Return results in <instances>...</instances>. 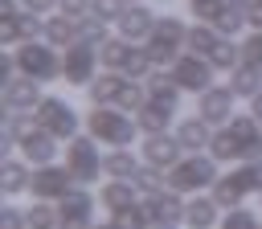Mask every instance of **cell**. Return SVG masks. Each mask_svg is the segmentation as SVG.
<instances>
[{
	"label": "cell",
	"mask_w": 262,
	"mask_h": 229,
	"mask_svg": "<svg viewBox=\"0 0 262 229\" xmlns=\"http://www.w3.org/2000/svg\"><path fill=\"white\" fill-rule=\"evenodd\" d=\"M86 131H90L94 139H102L106 147H127V143L135 139L139 123H135V114H127V110H119V106H94V110L86 114Z\"/></svg>",
	"instance_id": "cell-1"
},
{
	"label": "cell",
	"mask_w": 262,
	"mask_h": 229,
	"mask_svg": "<svg viewBox=\"0 0 262 229\" xmlns=\"http://www.w3.org/2000/svg\"><path fill=\"white\" fill-rule=\"evenodd\" d=\"M213 184H217V159L213 155L188 151L180 164L168 168V188L172 192H201V188H213Z\"/></svg>",
	"instance_id": "cell-2"
},
{
	"label": "cell",
	"mask_w": 262,
	"mask_h": 229,
	"mask_svg": "<svg viewBox=\"0 0 262 229\" xmlns=\"http://www.w3.org/2000/svg\"><path fill=\"white\" fill-rule=\"evenodd\" d=\"M143 45H147V53H151L156 65H172L180 57V49H188V25L176 20V16H160L156 29H151V37Z\"/></svg>",
	"instance_id": "cell-3"
},
{
	"label": "cell",
	"mask_w": 262,
	"mask_h": 229,
	"mask_svg": "<svg viewBox=\"0 0 262 229\" xmlns=\"http://www.w3.org/2000/svg\"><path fill=\"white\" fill-rule=\"evenodd\" d=\"M16 70L25 74V78H37V82H53L57 74H61V57H57V45H37V41H25L16 53Z\"/></svg>",
	"instance_id": "cell-4"
},
{
	"label": "cell",
	"mask_w": 262,
	"mask_h": 229,
	"mask_svg": "<svg viewBox=\"0 0 262 229\" xmlns=\"http://www.w3.org/2000/svg\"><path fill=\"white\" fill-rule=\"evenodd\" d=\"M70 147H66V168H70V176L78 180V184H94L98 176H102V155H98V147H94V135H74V139H66Z\"/></svg>",
	"instance_id": "cell-5"
},
{
	"label": "cell",
	"mask_w": 262,
	"mask_h": 229,
	"mask_svg": "<svg viewBox=\"0 0 262 229\" xmlns=\"http://www.w3.org/2000/svg\"><path fill=\"white\" fill-rule=\"evenodd\" d=\"M172 82L180 86V90H196V94H205L209 86H213V61L209 57H201V53H180L176 61H172Z\"/></svg>",
	"instance_id": "cell-6"
},
{
	"label": "cell",
	"mask_w": 262,
	"mask_h": 229,
	"mask_svg": "<svg viewBox=\"0 0 262 229\" xmlns=\"http://www.w3.org/2000/svg\"><path fill=\"white\" fill-rule=\"evenodd\" d=\"M37 123H41L49 135H57V139H74V135H78V110H74L66 98H57V94L41 98V106H37Z\"/></svg>",
	"instance_id": "cell-7"
},
{
	"label": "cell",
	"mask_w": 262,
	"mask_h": 229,
	"mask_svg": "<svg viewBox=\"0 0 262 229\" xmlns=\"http://www.w3.org/2000/svg\"><path fill=\"white\" fill-rule=\"evenodd\" d=\"M102 57H98V49L94 45H86V41H74L70 49H66V57H61V78L70 82V86H90L98 74H94V65H98Z\"/></svg>",
	"instance_id": "cell-8"
},
{
	"label": "cell",
	"mask_w": 262,
	"mask_h": 229,
	"mask_svg": "<svg viewBox=\"0 0 262 229\" xmlns=\"http://www.w3.org/2000/svg\"><path fill=\"white\" fill-rule=\"evenodd\" d=\"M57 213H61L57 229H94V221H90V213H94V196L86 192V184H74V188L57 200Z\"/></svg>",
	"instance_id": "cell-9"
},
{
	"label": "cell",
	"mask_w": 262,
	"mask_h": 229,
	"mask_svg": "<svg viewBox=\"0 0 262 229\" xmlns=\"http://www.w3.org/2000/svg\"><path fill=\"white\" fill-rule=\"evenodd\" d=\"M78 180L70 176V168H57V164H41L37 172H33V196L37 200H61L70 188H74Z\"/></svg>",
	"instance_id": "cell-10"
},
{
	"label": "cell",
	"mask_w": 262,
	"mask_h": 229,
	"mask_svg": "<svg viewBox=\"0 0 262 229\" xmlns=\"http://www.w3.org/2000/svg\"><path fill=\"white\" fill-rule=\"evenodd\" d=\"M143 164H156V168H172V164H180L184 159V143L176 139V135H168V131H160V135H143Z\"/></svg>",
	"instance_id": "cell-11"
},
{
	"label": "cell",
	"mask_w": 262,
	"mask_h": 229,
	"mask_svg": "<svg viewBox=\"0 0 262 229\" xmlns=\"http://www.w3.org/2000/svg\"><path fill=\"white\" fill-rule=\"evenodd\" d=\"M16 147H20V155H25L29 164H37V168H41V164H53V155H57V135H49V131L33 119V127L20 135V143H16Z\"/></svg>",
	"instance_id": "cell-12"
},
{
	"label": "cell",
	"mask_w": 262,
	"mask_h": 229,
	"mask_svg": "<svg viewBox=\"0 0 262 229\" xmlns=\"http://www.w3.org/2000/svg\"><path fill=\"white\" fill-rule=\"evenodd\" d=\"M225 127H229L242 159H262V123H258L254 114H233Z\"/></svg>",
	"instance_id": "cell-13"
},
{
	"label": "cell",
	"mask_w": 262,
	"mask_h": 229,
	"mask_svg": "<svg viewBox=\"0 0 262 229\" xmlns=\"http://www.w3.org/2000/svg\"><path fill=\"white\" fill-rule=\"evenodd\" d=\"M233 90L229 86H209L205 94H201V102H196V114L201 119H209L213 127H221V123H229L233 119Z\"/></svg>",
	"instance_id": "cell-14"
},
{
	"label": "cell",
	"mask_w": 262,
	"mask_h": 229,
	"mask_svg": "<svg viewBox=\"0 0 262 229\" xmlns=\"http://www.w3.org/2000/svg\"><path fill=\"white\" fill-rule=\"evenodd\" d=\"M4 106L8 110H37L41 106V82L37 78H8L4 82Z\"/></svg>",
	"instance_id": "cell-15"
},
{
	"label": "cell",
	"mask_w": 262,
	"mask_h": 229,
	"mask_svg": "<svg viewBox=\"0 0 262 229\" xmlns=\"http://www.w3.org/2000/svg\"><path fill=\"white\" fill-rule=\"evenodd\" d=\"M156 12L151 8H143V4H127V12L115 20L119 25V37H127V41H147L151 37V29H156Z\"/></svg>",
	"instance_id": "cell-16"
},
{
	"label": "cell",
	"mask_w": 262,
	"mask_h": 229,
	"mask_svg": "<svg viewBox=\"0 0 262 229\" xmlns=\"http://www.w3.org/2000/svg\"><path fill=\"white\" fill-rule=\"evenodd\" d=\"M37 33H45V20H37V12H16V16H4V25H0V41L4 45L37 41Z\"/></svg>",
	"instance_id": "cell-17"
},
{
	"label": "cell",
	"mask_w": 262,
	"mask_h": 229,
	"mask_svg": "<svg viewBox=\"0 0 262 229\" xmlns=\"http://www.w3.org/2000/svg\"><path fill=\"white\" fill-rule=\"evenodd\" d=\"M147 213H151V221H156V225H180V221H184V213H188V204L180 200V192L164 188V192L147 196Z\"/></svg>",
	"instance_id": "cell-18"
},
{
	"label": "cell",
	"mask_w": 262,
	"mask_h": 229,
	"mask_svg": "<svg viewBox=\"0 0 262 229\" xmlns=\"http://www.w3.org/2000/svg\"><path fill=\"white\" fill-rule=\"evenodd\" d=\"M123 86H127V74L123 70H102L86 90H90V102L94 106H115L119 94H123Z\"/></svg>",
	"instance_id": "cell-19"
},
{
	"label": "cell",
	"mask_w": 262,
	"mask_h": 229,
	"mask_svg": "<svg viewBox=\"0 0 262 229\" xmlns=\"http://www.w3.org/2000/svg\"><path fill=\"white\" fill-rule=\"evenodd\" d=\"M135 196H139L135 180H106V184H102V192H98V200H102V209H106V213H123V209L139 204Z\"/></svg>",
	"instance_id": "cell-20"
},
{
	"label": "cell",
	"mask_w": 262,
	"mask_h": 229,
	"mask_svg": "<svg viewBox=\"0 0 262 229\" xmlns=\"http://www.w3.org/2000/svg\"><path fill=\"white\" fill-rule=\"evenodd\" d=\"M176 139L184 143V151H201V147H209L213 143V123L209 119H184L180 127H176Z\"/></svg>",
	"instance_id": "cell-21"
},
{
	"label": "cell",
	"mask_w": 262,
	"mask_h": 229,
	"mask_svg": "<svg viewBox=\"0 0 262 229\" xmlns=\"http://www.w3.org/2000/svg\"><path fill=\"white\" fill-rule=\"evenodd\" d=\"M229 90H233L237 98H254V94L262 90V65L242 61L237 70H229Z\"/></svg>",
	"instance_id": "cell-22"
},
{
	"label": "cell",
	"mask_w": 262,
	"mask_h": 229,
	"mask_svg": "<svg viewBox=\"0 0 262 229\" xmlns=\"http://www.w3.org/2000/svg\"><path fill=\"white\" fill-rule=\"evenodd\" d=\"M147 102H156V106H164V110H176L180 86L172 82V74H151V78H147Z\"/></svg>",
	"instance_id": "cell-23"
},
{
	"label": "cell",
	"mask_w": 262,
	"mask_h": 229,
	"mask_svg": "<svg viewBox=\"0 0 262 229\" xmlns=\"http://www.w3.org/2000/svg\"><path fill=\"white\" fill-rule=\"evenodd\" d=\"M246 180L237 176V172H229V176H217V184H213V200L221 204V209H237L242 200H246Z\"/></svg>",
	"instance_id": "cell-24"
},
{
	"label": "cell",
	"mask_w": 262,
	"mask_h": 229,
	"mask_svg": "<svg viewBox=\"0 0 262 229\" xmlns=\"http://www.w3.org/2000/svg\"><path fill=\"white\" fill-rule=\"evenodd\" d=\"M217 45H221V33H217V25H213V20H196V25H188V53L209 57Z\"/></svg>",
	"instance_id": "cell-25"
},
{
	"label": "cell",
	"mask_w": 262,
	"mask_h": 229,
	"mask_svg": "<svg viewBox=\"0 0 262 229\" xmlns=\"http://www.w3.org/2000/svg\"><path fill=\"white\" fill-rule=\"evenodd\" d=\"M135 172H139V164L127 147H115L111 155H102V176L106 180H135Z\"/></svg>",
	"instance_id": "cell-26"
},
{
	"label": "cell",
	"mask_w": 262,
	"mask_h": 229,
	"mask_svg": "<svg viewBox=\"0 0 262 229\" xmlns=\"http://www.w3.org/2000/svg\"><path fill=\"white\" fill-rule=\"evenodd\" d=\"M0 184H4V196H16V192L33 188V172H29V159H4Z\"/></svg>",
	"instance_id": "cell-27"
},
{
	"label": "cell",
	"mask_w": 262,
	"mask_h": 229,
	"mask_svg": "<svg viewBox=\"0 0 262 229\" xmlns=\"http://www.w3.org/2000/svg\"><path fill=\"white\" fill-rule=\"evenodd\" d=\"M217 213H221V204H217L213 196H192L184 221H188V229H213V225H217Z\"/></svg>",
	"instance_id": "cell-28"
},
{
	"label": "cell",
	"mask_w": 262,
	"mask_h": 229,
	"mask_svg": "<svg viewBox=\"0 0 262 229\" xmlns=\"http://www.w3.org/2000/svg\"><path fill=\"white\" fill-rule=\"evenodd\" d=\"M45 41L57 45V49H70V45L78 41V20L66 16V12H61V16H49V20H45Z\"/></svg>",
	"instance_id": "cell-29"
},
{
	"label": "cell",
	"mask_w": 262,
	"mask_h": 229,
	"mask_svg": "<svg viewBox=\"0 0 262 229\" xmlns=\"http://www.w3.org/2000/svg\"><path fill=\"white\" fill-rule=\"evenodd\" d=\"M131 49H135V41H127V37H111V41L98 45V57H102L106 70H123L127 57H131Z\"/></svg>",
	"instance_id": "cell-30"
},
{
	"label": "cell",
	"mask_w": 262,
	"mask_h": 229,
	"mask_svg": "<svg viewBox=\"0 0 262 229\" xmlns=\"http://www.w3.org/2000/svg\"><path fill=\"white\" fill-rule=\"evenodd\" d=\"M135 123H139V131H143V135H160V131H168L172 110H164V106H156V102H143V106H139V114H135Z\"/></svg>",
	"instance_id": "cell-31"
},
{
	"label": "cell",
	"mask_w": 262,
	"mask_h": 229,
	"mask_svg": "<svg viewBox=\"0 0 262 229\" xmlns=\"http://www.w3.org/2000/svg\"><path fill=\"white\" fill-rule=\"evenodd\" d=\"M209 61H213V70H237L246 61V53H242V45L233 37H221V45L209 53Z\"/></svg>",
	"instance_id": "cell-32"
},
{
	"label": "cell",
	"mask_w": 262,
	"mask_h": 229,
	"mask_svg": "<svg viewBox=\"0 0 262 229\" xmlns=\"http://www.w3.org/2000/svg\"><path fill=\"white\" fill-rule=\"evenodd\" d=\"M168 172L164 168H156V164H139V172H135V188L139 192H147V196H156V192H164L168 184Z\"/></svg>",
	"instance_id": "cell-33"
},
{
	"label": "cell",
	"mask_w": 262,
	"mask_h": 229,
	"mask_svg": "<svg viewBox=\"0 0 262 229\" xmlns=\"http://www.w3.org/2000/svg\"><path fill=\"white\" fill-rule=\"evenodd\" d=\"M111 221H115L119 229H151V225H156L151 213H147V204H131V209H123V213H111Z\"/></svg>",
	"instance_id": "cell-34"
},
{
	"label": "cell",
	"mask_w": 262,
	"mask_h": 229,
	"mask_svg": "<svg viewBox=\"0 0 262 229\" xmlns=\"http://www.w3.org/2000/svg\"><path fill=\"white\" fill-rule=\"evenodd\" d=\"M209 155H213L217 164H225V159H242V151H237V143H233V135H229V127H221V131H213V143H209Z\"/></svg>",
	"instance_id": "cell-35"
},
{
	"label": "cell",
	"mask_w": 262,
	"mask_h": 229,
	"mask_svg": "<svg viewBox=\"0 0 262 229\" xmlns=\"http://www.w3.org/2000/svg\"><path fill=\"white\" fill-rule=\"evenodd\" d=\"M78 41H86V45H102V41H111L106 37V20H98V16H82L78 20Z\"/></svg>",
	"instance_id": "cell-36"
},
{
	"label": "cell",
	"mask_w": 262,
	"mask_h": 229,
	"mask_svg": "<svg viewBox=\"0 0 262 229\" xmlns=\"http://www.w3.org/2000/svg\"><path fill=\"white\" fill-rule=\"evenodd\" d=\"M143 102H147V90H143L135 78H127V86H123V94H119V102H115V106H119V110H127V114H139V106H143Z\"/></svg>",
	"instance_id": "cell-37"
},
{
	"label": "cell",
	"mask_w": 262,
	"mask_h": 229,
	"mask_svg": "<svg viewBox=\"0 0 262 229\" xmlns=\"http://www.w3.org/2000/svg\"><path fill=\"white\" fill-rule=\"evenodd\" d=\"M57 221H61V213L49 209L45 200H37V204L29 209V229H57Z\"/></svg>",
	"instance_id": "cell-38"
},
{
	"label": "cell",
	"mask_w": 262,
	"mask_h": 229,
	"mask_svg": "<svg viewBox=\"0 0 262 229\" xmlns=\"http://www.w3.org/2000/svg\"><path fill=\"white\" fill-rule=\"evenodd\" d=\"M221 229H262L258 225V217L250 213V209H225V217H221Z\"/></svg>",
	"instance_id": "cell-39"
},
{
	"label": "cell",
	"mask_w": 262,
	"mask_h": 229,
	"mask_svg": "<svg viewBox=\"0 0 262 229\" xmlns=\"http://www.w3.org/2000/svg\"><path fill=\"white\" fill-rule=\"evenodd\" d=\"M213 25H217V33H221V37H237V33H242V25H246V12H242V8H225Z\"/></svg>",
	"instance_id": "cell-40"
},
{
	"label": "cell",
	"mask_w": 262,
	"mask_h": 229,
	"mask_svg": "<svg viewBox=\"0 0 262 229\" xmlns=\"http://www.w3.org/2000/svg\"><path fill=\"white\" fill-rule=\"evenodd\" d=\"M151 65H156V61H151V53H147V45H143V49H131V57H127V65H123V74L139 82V78H143V74H147Z\"/></svg>",
	"instance_id": "cell-41"
},
{
	"label": "cell",
	"mask_w": 262,
	"mask_h": 229,
	"mask_svg": "<svg viewBox=\"0 0 262 229\" xmlns=\"http://www.w3.org/2000/svg\"><path fill=\"white\" fill-rule=\"evenodd\" d=\"M127 12V0H94L90 4V16H98V20H119Z\"/></svg>",
	"instance_id": "cell-42"
},
{
	"label": "cell",
	"mask_w": 262,
	"mask_h": 229,
	"mask_svg": "<svg viewBox=\"0 0 262 229\" xmlns=\"http://www.w3.org/2000/svg\"><path fill=\"white\" fill-rule=\"evenodd\" d=\"M237 176L246 180L250 192H262V159H246V164L237 168Z\"/></svg>",
	"instance_id": "cell-43"
},
{
	"label": "cell",
	"mask_w": 262,
	"mask_h": 229,
	"mask_svg": "<svg viewBox=\"0 0 262 229\" xmlns=\"http://www.w3.org/2000/svg\"><path fill=\"white\" fill-rule=\"evenodd\" d=\"M188 4H192V16L201 20H217L225 12V0H188Z\"/></svg>",
	"instance_id": "cell-44"
},
{
	"label": "cell",
	"mask_w": 262,
	"mask_h": 229,
	"mask_svg": "<svg viewBox=\"0 0 262 229\" xmlns=\"http://www.w3.org/2000/svg\"><path fill=\"white\" fill-rule=\"evenodd\" d=\"M0 229H29V213L16 209V204H4V213H0Z\"/></svg>",
	"instance_id": "cell-45"
},
{
	"label": "cell",
	"mask_w": 262,
	"mask_h": 229,
	"mask_svg": "<svg viewBox=\"0 0 262 229\" xmlns=\"http://www.w3.org/2000/svg\"><path fill=\"white\" fill-rule=\"evenodd\" d=\"M242 53H246V61H254V65H262V29H254L246 41H242Z\"/></svg>",
	"instance_id": "cell-46"
},
{
	"label": "cell",
	"mask_w": 262,
	"mask_h": 229,
	"mask_svg": "<svg viewBox=\"0 0 262 229\" xmlns=\"http://www.w3.org/2000/svg\"><path fill=\"white\" fill-rule=\"evenodd\" d=\"M90 4H94V0H57V8H61L66 16H74V20L90 16Z\"/></svg>",
	"instance_id": "cell-47"
},
{
	"label": "cell",
	"mask_w": 262,
	"mask_h": 229,
	"mask_svg": "<svg viewBox=\"0 0 262 229\" xmlns=\"http://www.w3.org/2000/svg\"><path fill=\"white\" fill-rule=\"evenodd\" d=\"M20 8H25V12L45 16V12H53V8H57V0H20Z\"/></svg>",
	"instance_id": "cell-48"
},
{
	"label": "cell",
	"mask_w": 262,
	"mask_h": 229,
	"mask_svg": "<svg viewBox=\"0 0 262 229\" xmlns=\"http://www.w3.org/2000/svg\"><path fill=\"white\" fill-rule=\"evenodd\" d=\"M246 20H250L254 29H262V0H250V8H246Z\"/></svg>",
	"instance_id": "cell-49"
},
{
	"label": "cell",
	"mask_w": 262,
	"mask_h": 229,
	"mask_svg": "<svg viewBox=\"0 0 262 229\" xmlns=\"http://www.w3.org/2000/svg\"><path fill=\"white\" fill-rule=\"evenodd\" d=\"M250 114H254V119H258V123H262V90H258V94H254V98H250Z\"/></svg>",
	"instance_id": "cell-50"
},
{
	"label": "cell",
	"mask_w": 262,
	"mask_h": 229,
	"mask_svg": "<svg viewBox=\"0 0 262 229\" xmlns=\"http://www.w3.org/2000/svg\"><path fill=\"white\" fill-rule=\"evenodd\" d=\"M0 12H4V16H16V12H25V8H16V0H0Z\"/></svg>",
	"instance_id": "cell-51"
},
{
	"label": "cell",
	"mask_w": 262,
	"mask_h": 229,
	"mask_svg": "<svg viewBox=\"0 0 262 229\" xmlns=\"http://www.w3.org/2000/svg\"><path fill=\"white\" fill-rule=\"evenodd\" d=\"M225 8H242V12H246V8H250V0H225Z\"/></svg>",
	"instance_id": "cell-52"
},
{
	"label": "cell",
	"mask_w": 262,
	"mask_h": 229,
	"mask_svg": "<svg viewBox=\"0 0 262 229\" xmlns=\"http://www.w3.org/2000/svg\"><path fill=\"white\" fill-rule=\"evenodd\" d=\"M94 229H119V225H115V221H106V225H94Z\"/></svg>",
	"instance_id": "cell-53"
},
{
	"label": "cell",
	"mask_w": 262,
	"mask_h": 229,
	"mask_svg": "<svg viewBox=\"0 0 262 229\" xmlns=\"http://www.w3.org/2000/svg\"><path fill=\"white\" fill-rule=\"evenodd\" d=\"M151 229H180V225H151Z\"/></svg>",
	"instance_id": "cell-54"
},
{
	"label": "cell",
	"mask_w": 262,
	"mask_h": 229,
	"mask_svg": "<svg viewBox=\"0 0 262 229\" xmlns=\"http://www.w3.org/2000/svg\"><path fill=\"white\" fill-rule=\"evenodd\" d=\"M127 4H131V0H127Z\"/></svg>",
	"instance_id": "cell-55"
}]
</instances>
